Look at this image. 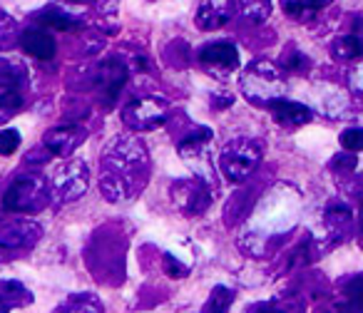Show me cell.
Returning a JSON list of instances; mask_svg holds the SVG:
<instances>
[{
  "label": "cell",
  "mask_w": 363,
  "mask_h": 313,
  "mask_svg": "<svg viewBox=\"0 0 363 313\" xmlns=\"http://www.w3.org/2000/svg\"><path fill=\"white\" fill-rule=\"evenodd\" d=\"M331 52H333V57H338V60H358L363 47H361L358 35H343L331 45Z\"/></svg>",
  "instance_id": "cell-23"
},
{
  "label": "cell",
  "mask_w": 363,
  "mask_h": 313,
  "mask_svg": "<svg viewBox=\"0 0 363 313\" xmlns=\"http://www.w3.org/2000/svg\"><path fill=\"white\" fill-rule=\"evenodd\" d=\"M48 204V184L43 177L38 174H23L16 182L11 184V189L3 197V207L8 212H18V214H30L40 212Z\"/></svg>",
  "instance_id": "cell-4"
},
{
  "label": "cell",
  "mask_w": 363,
  "mask_h": 313,
  "mask_svg": "<svg viewBox=\"0 0 363 313\" xmlns=\"http://www.w3.org/2000/svg\"><path fill=\"white\" fill-rule=\"evenodd\" d=\"M87 184H90V172H87V164H82L80 159H70L62 167L55 169L50 179V194L55 197V202L67 204L80 199L87 192Z\"/></svg>",
  "instance_id": "cell-6"
},
{
  "label": "cell",
  "mask_w": 363,
  "mask_h": 313,
  "mask_svg": "<svg viewBox=\"0 0 363 313\" xmlns=\"http://www.w3.org/2000/svg\"><path fill=\"white\" fill-rule=\"evenodd\" d=\"M167 102L157 95H140L122 107V122L135 132H150L164 125Z\"/></svg>",
  "instance_id": "cell-5"
},
{
  "label": "cell",
  "mask_w": 363,
  "mask_h": 313,
  "mask_svg": "<svg viewBox=\"0 0 363 313\" xmlns=\"http://www.w3.org/2000/svg\"><path fill=\"white\" fill-rule=\"evenodd\" d=\"M247 313H274V306L272 303H254Z\"/></svg>",
  "instance_id": "cell-28"
},
{
  "label": "cell",
  "mask_w": 363,
  "mask_h": 313,
  "mask_svg": "<svg viewBox=\"0 0 363 313\" xmlns=\"http://www.w3.org/2000/svg\"><path fill=\"white\" fill-rule=\"evenodd\" d=\"M333 0H281L284 11L294 18V21H308L316 16L321 8L331 6Z\"/></svg>",
  "instance_id": "cell-19"
},
{
  "label": "cell",
  "mask_w": 363,
  "mask_h": 313,
  "mask_svg": "<svg viewBox=\"0 0 363 313\" xmlns=\"http://www.w3.org/2000/svg\"><path fill=\"white\" fill-rule=\"evenodd\" d=\"M33 303V291L21 281H0V313H13Z\"/></svg>",
  "instance_id": "cell-14"
},
{
  "label": "cell",
  "mask_w": 363,
  "mask_h": 313,
  "mask_svg": "<svg viewBox=\"0 0 363 313\" xmlns=\"http://www.w3.org/2000/svg\"><path fill=\"white\" fill-rule=\"evenodd\" d=\"M26 107V100H23V92L16 90H0V125H6L8 120L18 115V112Z\"/></svg>",
  "instance_id": "cell-21"
},
{
  "label": "cell",
  "mask_w": 363,
  "mask_h": 313,
  "mask_svg": "<svg viewBox=\"0 0 363 313\" xmlns=\"http://www.w3.org/2000/svg\"><path fill=\"white\" fill-rule=\"evenodd\" d=\"M164 268H167V273H169L172 278H184L189 273V266H184V263H177V258L169 256V254H164Z\"/></svg>",
  "instance_id": "cell-27"
},
{
  "label": "cell",
  "mask_w": 363,
  "mask_h": 313,
  "mask_svg": "<svg viewBox=\"0 0 363 313\" xmlns=\"http://www.w3.org/2000/svg\"><path fill=\"white\" fill-rule=\"evenodd\" d=\"M52 313H105V303L95 293H72Z\"/></svg>",
  "instance_id": "cell-17"
},
{
  "label": "cell",
  "mask_w": 363,
  "mask_h": 313,
  "mask_svg": "<svg viewBox=\"0 0 363 313\" xmlns=\"http://www.w3.org/2000/svg\"><path fill=\"white\" fill-rule=\"evenodd\" d=\"M87 140V132L77 125H65V127H55L45 135L43 147L50 152L52 156H70L82 142Z\"/></svg>",
  "instance_id": "cell-10"
},
{
  "label": "cell",
  "mask_w": 363,
  "mask_h": 313,
  "mask_svg": "<svg viewBox=\"0 0 363 313\" xmlns=\"http://www.w3.org/2000/svg\"><path fill=\"white\" fill-rule=\"evenodd\" d=\"M172 199H174L177 209L184 212L187 217H197L212 204L209 189L202 179H182L172 187Z\"/></svg>",
  "instance_id": "cell-8"
},
{
  "label": "cell",
  "mask_w": 363,
  "mask_h": 313,
  "mask_svg": "<svg viewBox=\"0 0 363 313\" xmlns=\"http://www.w3.org/2000/svg\"><path fill=\"white\" fill-rule=\"evenodd\" d=\"M269 110H272L277 125L286 127V130H296V127H301V125H308L311 117H313L306 105H301V102H291V100L272 102Z\"/></svg>",
  "instance_id": "cell-13"
},
{
  "label": "cell",
  "mask_w": 363,
  "mask_h": 313,
  "mask_svg": "<svg viewBox=\"0 0 363 313\" xmlns=\"http://www.w3.org/2000/svg\"><path fill=\"white\" fill-rule=\"evenodd\" d=\"M234 11L249 23H264L272 16V0H232Z\"/></svg>",
  "instance_id": "cell-18"
},
{
  "label": "cell",
  "mask_w": 363,
  "mask_h": 313,
  "mask_svg": "<svg viewBox=\"0 0 363 313\" xmlns=\"http://www.w3.org/2000/svg\"><path fill=\"white\" fill-rule=\"evenodd\" d=\"M242 92L252 105L269 107L272 102L284 100L286 95V82L279 67L269 60H257L244 70L242 75Z\"/></svg>",
  "instance_id": "cell-2"
},
{
  "label": "cell",
  "mask_w": 363,
  "mask_h": 313,
  "mask_svg": "<svg viewBox=\"0 0 363 313\" xmlns=\"http://www.w3.org/2000/svg\"><path fill=\"white\" fill-rule=\"evenodd\" d=\"M43 229L30 217L0 219V246L3 249H26L40 239Z\"/></svg>",
  "instance_id": "cell-7"
},
{
  "label": "cell",
  "mask_w": 363,
  "mask_h": 313,
  "mask_svg": "<svg viewBox=\"0 0 363 313\" xmlns=\"http://www.w3.org/2000/svg\"><path fill=\"white\" fill-rule=\"evenodd\" d=\"M199 60L214 75H227L239 67V52L232 42H212L199 50Z\"/></svg>",
  "instance_id": "cell-11"
},
{
  "label": "cell",
  "mask_w": 363,
  "mask_h": 313,
  "mask_svg": "<svg viewBox=\"0 0 363 313\" xmlns=\"http://www.w3.org/2000/svg\"><path fill=\"white\" fill-rule=\"evenodd\" d=\"M28 82V67L16 57L0 60V90H16L23 92Z\"/></svg>",
  "instance_id": "cell-16"
},
{
  "label": "cell",
  "mask_w": 363,
  "mask_h": 313,
  "mask_svg": "<svg viewBox=\"0 0 363 313\" xmlns=\"http://www.w3.org/2000/svg\"><path fill=\"white\" fill-rule=\"evenodd\" d=\"M150 156L147 147L135 137H117L100 162V189L110 202L132 199L147 184Z\"/></svg>",
  "instance_id": "cell-1"
},
{
  "label": "cell",
  "mask_w": 363,
  "mask_h": 313,
  "mask_svg": "<svg viewBox=\"0 0 363 313\" xmlns=\"http://www.w3.org/2000/svg\"><path fill=\"white\" fill-rule=\"evenodd\" d=\"M281 65L286 67V70H294V72H301L308 67V60L303 52L294 50V47H289L286 52H281Z\"/></svg>",
  "instance_id": "cell-24"
},
{
  "label": "cell",
  "mask_w": 363,
  "mask_h": 313,
  "mask_svg": "<svg viewBox=\"0 0 363 313\" xmlns=\"http://www.w3.org/2000/svg\"><path fill=\"white\" fill-rule=\"evenodd\" d=\"M341 147L348 152H358L363 147V132L358 130V127H353V130H346L341 135Z\"/></svg>",
  "instance_id": "cell-26"
},
{
  "label": "cell",
  "mask_w": 363,
  "mask_h": 313,
  "mask_svg": "<svg viewBox=\"0 0 363 313\" xmlns=\"http://www.w3.org/2000/svg\"><path fill=\"white\" fill-rule=\"evenodd\" d=\"M232 13H234L232 0H202L197 8V28L204 33L219 30L232 18Z\"/></svg>",
  "instance_id": "cell-12"
},
{
  "label": "cell",
  "mask_w": 363,
  "mask_h": 313,
  "mask_svg": "<svg viewBox=\"0 0 363 313\" xmlns=\"http://www.w3.org/2000/svg\"><path fill=\"white\" fill-rule=\"evenodd\" d=\"M234 303V291L227 286H214L212 293H209V298L204 301L202 311L199 313H229V308H232Z\"/></svg>",
  "instance_id": "cell-20"
},
{
  "label": "cell",
  "mask_w": 363,
  "mask_h": 313,
  "mask_svg": "<svg viewBox=\"0 0 363 313\" xmlns=\"http://www.w3.org/2000/svg\"><path fill=\"white\" fill-rule=\"evenodd\" d=\"M21 147V132L18 130H0V156H8Z\"/></svg>",
  "instance_id": "cell-25"
},
{
  "label": "cell",
  "mask_w": 363,
  "mask_h": 313,
  "mask_svg": "<svg viewBox=\"0 0 363 313\" xmlns=\"http://www.w3.org/2000/svg\"><path fill=\"white\" fill-rule=\"evenodd\" d=\"M259 159H262V144L249 137H237V140L227 142L219 154V169L229 182H244L249 174L257 169Z\"/></svg>",
  "instance_id": "cell-3"
},
{
  "label": "cell",
  "mask_w": 363,
  "mask_h": 313,
  "mask_svg": "<svg viewBox=\"0 0 363 313\" xmlns=\"http://www.w3.org/2000/svg\"><path fill=\"white\" fill-rule=\"evenodd\" d=\"M127 75H130V70H127L125 60H120V57H107V60L97 67L95 85H97V92H100L102 105L110 107L112 102L117 100V95H120V90L127 82Z\"/></svg>",
  "instance_id": "cell-9"
},
{
  "label": "cell",
  "mask_w": 363,
  "mask_h": 313,
  "mask_svg": "<svg viewBox=\"0 0 363 313\" xmlns=\"http://www.w3.org/2000/svg\"><path fill=\"white\" fill-rule=\"evenodd\" d=\"M21 45L28 55L38 57V60H52L57 50L55 40H52L45 30H26L21 35Z\"/></svg>",
  "instance_id": "cell-15"
},
{
  "label": "cell",
  "mask_w": 363,
  "mask_h": 313,
  "mask_svg": "<svg viewBox=\"0 0 363 313\" xmlns=\"http://www.w3.org/2000/svg\"><path fill=\"white\" fill-rule=\"evenodd\" d=\"M40 21L45 23L48 28H55V30H75V28L80 25V21H77L75 16L60 11V8H48V11H43Z\"/></svg>",
  "instance_id": "cell-22"
}]
</instances>
